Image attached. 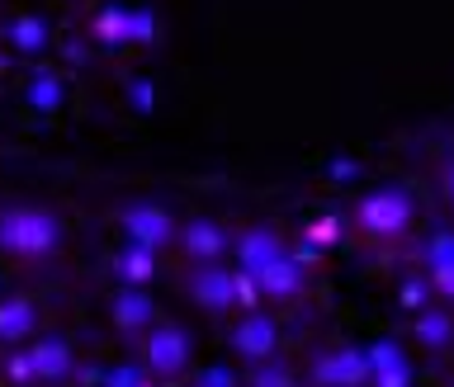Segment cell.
Wrapping results in <instances>:
<instances>
[{
    "label": "cell",
    "instance_id": "14",
    "mask_svg": "<svg viewBox=\"0 0 454 387\" xmlns=\"http://www.w3.org/2000/svg\"><path fill=\"white\" fill-rule=\"evenodd\" d=\"M255 387H284V374H270V378H261Z\"/></svg>",
    "mask_w": 454,
    "mask_h": 387
},
{
    "label": "cell",
    "instance_id": "6",
    "mask_svg": "<svg viewBox=\"0 0 454 387\" xmlns=\"http://www.w3.org/2000/svg\"><path fill=\"white\" fill-rule=\"evenodd\" d=\"M147 360H152V368H161V374H170V368H180V360H184V340H180L176 331H161V336L152 340Z\"/></svg>",
    "mask_w": 454,
    "mask_h": 387
},
{
    "label": "cell",
    "instance_id": "7",
    "mask_svg": "<svg viewBox=\"0 0 454 387\" xmlns=\"http://www.w3.org/2000/svg\"><path fill=\"white\" fill-rule=\"evenodd\" d=\"M194 293L204 298L208 307H223L227 298H232V279H227L223 269H204V275L194 279Z\"/></svg>",
    "mask_w": 454,
    "mask_h": 387
},
{
    "label": "cell",
    "instance_id": "4",
    "mask_svg": "<svg viewBox=\"0 0 454 387\" xmlns=\"http://www.w3.org/2000/svg\"><path fill=\"white\" fill-rule=\"evenodd\" d=\"M241 260H247V269H251V275H261V269L279 265L284 255H279V241L270 236V232H251L247 241H241Z\"/></svg>",
    "mask_w": 454,
    "mask_h": 387
},
{
    "label": "cell",
    "instance_id": "1",
    "mask_svg": "<svg viewBox=\"0 0 454 387\" xmlns=\"http://www.w3.org/2000/svg\"><path fill=\"white\" fill-rule=\"evenodd\" d=\"M0 246L14 251V255H38V251H52L57 246V222L48 213H34V208H14L0 218Z\"/></svg>",
    "mask_w": 454,
    "mask_h": 387
},
{
    "label": "cell",
    "instance_id": "3",
    "mask_svg": "<svg viewBox=\"0 0 454 387\" xmlns=\"http://www.w3.org/2000/svg\"><path fill=\"white\" fill-rule=\"evenodd\" d=\"M128 232H133V241L147 251V246H161V241L170 236V222H166V213L133 208V213H128Z\"/></svg>",
    "mask_w": 454,
    "mask_h": 387
},
{
    "label": "cell",
    "instance_id": "2",
    "mask_svg": "<svg viewBox=\"0 0 454 387\" xmlns=\"http://www.w3.org/2000/svg\"><path fill=\"white\" fill-rule=\"evenodd\" d=\"M364 222L369 227H379V232H397V227L407 222V198L403 194H379V198H369L364 204Z\"/></svg>",
    "mask_w": 454,
    "mask_h": 387
},
{
    "label": "cell",
    "instance_id": "5",
    "mask_svg": "<svg viewBox=\"0 0 454 387\" xmlns=\"http://www.w3.org/2000/svg\"><path fill=\"white\" fill-rule=\"evenodd\" d=\"M237 350H241V354H270V350H275V326H270L265 317L241 321V331H237Z\"/></svg>",
    "mask_w": 454,
    "mask_h": 387
},
{
    "label": "cell",
    "instance_id": "11",
    "mask_svg": "<svg viewBox=\"0 0 454 387\" xmlns=\"http://www.w3.org/2000/svg\"><path fill=\"white\" fill-rule=\"evenodd\" d=\"M28 331V303H10L0 312V336H24Z\"/></svg>",
    "mask_w": 454,
    "mask_h": 387
},
{
    "label": "cell",
    "instance_id": "10",
    "mask_svg": "<svg viewBox=\"0 0 454 387\" xmlns=\"http://www.w3.org/2000/svg\"><path fill=\"white\" fill-rule=\"evenodd\" d=\"M255 279H261L270 293H289V289H298V269H289L284 260H279V265H270V269H261Z\"/></svg>",
    "mask_w": 454,
    "mask_h": 387
},
{
    "label": "cell",
    "instance_id": "9",
    "mask_svg": "<svg viewBox=\"0 0 454 387\" xmlns=\"http://www.w3.org/2000/svg\"><path fill=\"white\" fill-rule=\"evenodd\" d=\"M34 368H38V374H62V368H67V350L57 345V340H43V345L34 350Z\"/></svg>",
    "mask_w": 454,
    "mask_h": 387
},
{
    "label": "cell",
    "instance_id": "12",
    "mask_svg": "<svg viewBox=\"0 0 454 387\" xmlns=\"http://www.w3.org/2000/svg\"><path fill=\"white\" fill-rule=\"evenodd\" d=\"M119 321H128V326H137V321H147V303H142L137 293H128L123 303H119Z\"/></svg>",
    "mask_w": 454,
    "mask_h": 387
},
{
    "label": "cell",
    "instance_id": "15",
    "mask_svg": "<svg viewBox=\"0 0 454 387\" xmlns=\"http://www.w3.org/2000/svg\"><path fill=\"white\" fill-rule=\"evenodd\" d=\"M450 190H454V175H450Z\"/></svg>",
    "mask_w": 454,
    "mask_h": 387
},
{
    "label": "cell",
    "instance_id": "13",
    "mask_svg": "<svg viewBox=\"0 0 454 387\" xmlns=\"http://www.w3.org/2000/svg\"><path fill=\"white\" fill-rule=\"evenodd\" d=\"M147 265H152V255H147V251H133V255L123 260V275H128V279H147V275H152Z\"/></svg>",
    "mask_w": 454,
    "mask_h": 387
},
{
    "label": "cell",
    "instance_id": "8",
    "mask_svg": "<svg viewBox=\"0 0 454 387\" xmlns=\"http://www.w3.org/2000/svg\"><path fill=\"white\" fill-rule=\"evenodd\" d=\"M184 246L199 251V255H213L223 246V232H218V227H208V222H194L190 232H184Z\"/></svg>",
    "mask_w": 454,
    "mask_h": 387
}]
</instances>
